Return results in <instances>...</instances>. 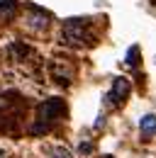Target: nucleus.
<instances>
[{"mask_svg": "<svg viewBox=\"0 0 156 158\" xmlns=\"http://www.w3.org/2000/svg\"><path fill=\"white\" fill-rule=\"evenodd\" d=\"M27 20H29V24H32L37 32H41V29H46V27H49V15H46V12H41L39 7H32V12H29V17H27Z\"/></svg>", "mask_w": 156, "mask_h": 158, "instance_id": "7ed1b4c3", "label": "nucleus"}, {"mask_svg": "<svg viewBox=\"0 0 156 158\" xmlns=\"http://www.w3.org/2000/svg\"><path fill=\"white\" fill-rule=\"evenodd\" d=\"M151 2H154V5H156V0H151Z\"/></svg>", "mask_w": 156, "mask_h": 158, "instance_id": "423d86ee", "label": "nucleus"}, {"mask_svg": "<svg viewBox=\"0 0 156 158\" xmlns=\"http://www.w3.org/2000/svg\"><path fill=\"white\" fill-rule=\"evenodd\" d=\"M139 127H141V134H144V136L154 134V131H156V117H154V114H146V117H141Z\"/></svg>", "mask_w": 156, "mask_h": 158, "instance_id": "20e7f679", "label": "nucleus"}, {"mask_svg": "<svg viewBox=\"0 0 156 158\" xmlns=\"http://www.w3.org/2000/svg\"><path fill=\"white\" fill-rule=\"evenodd\" d=\"M136 56H139V46H132V49L127 51V63H129V66H136V63H139Z\"/></svg>", "mask_w": 156, "mask_h": 158, "instance_id": "39448f33", "label": "nucleus"}, {"mask_svg": "<svg viewBox=\"0 0 156 158\" xmlns=\"http://www.w3.org/2000/svg\"><path fill=\"white\" fill-rule=\"evenodd\" d=\"M129 95V80L127 78H115L112 80V90H110V95L107 100L112 102V105H122L124 100Z\"/></svg>", "mask_w": 156, "mask_h": 158, "instance_id": "f03ea898", "label": "nucleus"}, {"mask_svg": "<svg viewBox=\"0 0 156 158\" xmlns=\"http://www.w3.org/2000/svg\"><path fill=\"white\" fill-rule=\"evenodd\" d=\"M63 112H66V107H63V102L58 98H51L46 100V102H41L37 107V114H39V122H44L46 127L51 124V122H56V119L63 117Z\"/></svg>", "mask_w": 156, "mask_h": 158, "instance_id": "f257e3e1", "label": "nucleus"}]
</instances>
